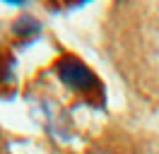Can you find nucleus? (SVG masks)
<instances>
[{
  "mask_svg": "<svg viewBox=\"0 0 159 154\" xmlns=\"http://www.w3.org/2000/svg\"><path fill=\"white\" fill-rule=\"evenodd\" d=\"M56 72H58L60 82L65 87H70L72 92H77V94H87V92H92L94 84H97L94 72H92L80 58H72V56L60 58L58 65H56Z\"/></svg>",
  "mask_w": 159,
  "mask_h": 154,
  "instance_id": "nucleus-1",
  "label": "nucleus"
},
{
  "mask_svg": "<svg viewBox=\"0 0 159 154\" xmlns=\"http://www.w3.org/2000/svg\"><path fill=\"white\" fill-rule=\"evenodd\" d=\"M15 31L17 34H22V36H29V34H34V31H39V22L31 17H22L17 24H15Z\"/></svg>",
  "mask_w": 159,
  "mask_h": 154,
  "instance_id": "nucleus-2",
  "label": "nucleus"
},
{
  "mask_svg": "<svg viewBox=\"0 0 159 154\" xmlns=\"http://www.w3.org/2000/svg\"><path fill=\"white\" fill-rule=\"evenodd\" d=\"M92 154H109V152H92Z\"/></svg>",
  "mask_w": 159,
  "mask_h": 154,
  "instance_id": "nucleus-3",
  "label": "nucleus"
}]
</instances>
